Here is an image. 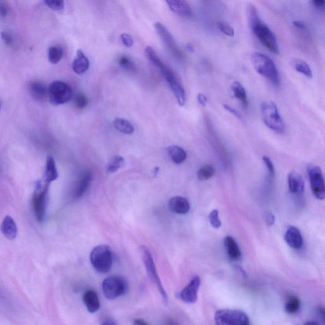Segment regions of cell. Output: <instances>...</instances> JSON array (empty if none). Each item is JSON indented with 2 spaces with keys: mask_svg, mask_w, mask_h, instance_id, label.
I'll use <instances>...</instances> for the list:
<instances>
[{
  "mask_svg": "<svg viewBox=\"0 0 325 325\" xmlns=\"http://www.w3.org/2000/svg\"><path fill=\"white\" fill-rule=\"evenodd\" d=\"M223 108H225L226 110L230 112V113L232 114L233 115L236 116V118H237L238 119H241V114L239 113V112L236 111L235 109L233 108L232 107H231V106L228 105H223Z\"/></svg>",
  "mask_w": 325,
  "mask_h": 325,
  "instance_id": "43",
  "label": "cell"
},
{
  "mask_svg": "<svg viewBox=\"0 0 325 325\" xmlns=\"http://www.w3.org/2000/svg\"><path fill=\"white\" fill-rule=\"evenodd\" d=\"M313 4L314 6L319 8V9H321V8L324 7V1L323 0H314Z\"/></svg>",
  "mask_w": 325,
  "mask_h": 325,
  "instance_id": "45",
  "label": "cell"
},
{
  "mask_svg": "<svg viewBox=\"0 0 325 325\" xmlns=\"http://www.w3.org/2000/svg\"><path fill=\"white\" fill-rule=\"evenodd\" d=\"M140 252H141L142 261L144 262L145 269H146L148 277L151 281L157 286L160 295H162L163 303L166 305L168 302V294L163 287L162 282H161L152 254L149 249L145 246L140 247Z\"/></svg>",
  "mask_w": 325,
  "mask_h": 325,
  "instance_id": "5",
  "label": "cell"
},
{
  "mask_svg": "<svg viewBox=\"0 0 325 325\" xmlns=\"http://www.w3.org/2000/svg\"><path fill=\"white\" fill-rule=\"evenodd\" d=\"M103 325H118V324H117L116 322L114 321L113 319L108 318V319H106V320L104 321Z\"/></svg>",
  "mask_w": 325,
  "mask_h": 325,
  "instance_id": "48",
  "label": "cell"
},
{
  "mask_svg": "<svg viewBox=\"0 0 325 325\" xmlns=\"http://www.w3.org/2000/svg\"><path fill=\"white\" fill-rule=\"evenodd\" d=\"M1 231L4 235L9 240H14L17 235V227L13 218L7 215L1 225Z\"/></svg>",
  "mask_w": 325,
  "mask_h": 325,
  "instance_id": "20",
  "label": "cell"
},
{
  "mask_svg": "<svg viewBox=\"0 0 325 325\" xmlns=\"http://www.w3.org/2000/svg\"><path fill=\"white\" fill-rule=\"evenodd\" d=\"M120 38L123 45L127 48H131L134 45V40L129 34L123 33L120 35Z\"/></svg>",
  "mask_w": 325,
  "mask_h": 325,
  "instance_id": "37",
  "label": "cell"
},
{
  "mask_svg": "<svg viewBox=\"0 0 325 325\" xmlns=\"http://www.w3.org/2000/svg\"><path fill=\"white\" fill-rule=\"evenodd\" d=\"M288 188L292 194L301 195L304 191V181L303 177L297 171H292L288 176Z\"/></svg>",
  "mask_w": 325,
  "mask_h": 325,
  "instance_id": "13",
  "label": "cell"
},
{
  "mask_svg": "<svg viewBox=\"0 0 325 325\" xmlns=\"http://www.w3.org/2000/svg\"><path fill=\"white\" fill-rule=\"evenodd\" d=\"M75 103H76L77 107L80 109H82L86 107L87 105L88 100L83 93H80L77 95L75 98Z\"/></svg>",
  "mask_w": 325,
  "mask_h": 325,
  "instance_id": "36",
  "label": "cell"
},
{
  "mask_svg": "<svg viewBox=\"0 0 325 325\" xmlns=\"http://www.w3.org/2000/svg\"><path fill=\"white\" fill-rule=\"evenodd\" d=\"M247 17L249 27L260 42L271 53L278 54L279 48L277 38L269 28L262 22L256 7L254 5L249 4L247 7Z\"/></svg>",
  "mask_w": 325,
  "mask_h": 325,
  "instance_id": "1",
  "label": "cell"
},
{
  "mask_svg": "<svg viewBox=\"0 0 325 325\" xmlns=\"http://www.w3.org/2000/svg\"><path fill=\"white\" fill-rule=\"evenodd\" d=\"M263 162L266 165L267 171H268L269 174L271 178H274L275 176L274 166L273 165V163L270 158L267 157H264L262 158Z\"/></svg>",
  "mask_w": 325,
  "mask_h": 325,
  "instance_id": "38",
  "label": "cell"
},
{
  "mask_svg": "<svg viewBox=\"0 0 325 325\" xmlns=\"http://www.w3.org/2000/svg\"><path fill=\"white\" fill-rule=\"evenodd\" d=\"M49 184H46L42 189L40 186H38L37 190L34 195L33 199V207L35 215L39 222H42L45 218L46 202L48 192Z\"/></svg>",
  "mask_w": 325,
  "mask_h": 325,
  "instance_id": "10",
  "label": "cell"
},
{
  "mask_svg": "<svg viewBox=\"0 0 325 325\" xmlns=\"http://www.w3.org/2000/svg\"><path fill=\"white\" fill-rule=\"evenodd\" d=\"M215 170L214 166L210 165L203 166L197 172V177L199 180L205 181L211 179L215 175Z\"/></svg>",
  "mask_w": 325,
  "mask_h": 325,
  "instance_id": "27",
  "label": "cell"
},
{
  "mask_svg": "<svg viewBox=\"0 0 325 325\" xmlns=\"http://www.w3.org/2000/svg\"><path fill=\"white\" fill-rule=\"evenodd\" d=\"M209 220L213 228L218 229L220 228L222 223L219 218V213L218 210H212L209 215Z\"/></svg>",
  "mask_w": 325,
  "mask_h": 325,
  "instance_id": "33",
  "label": "cell"
},
{
  "mask_svg": "<svg viewBox=\"0 0 325 325\" xmlns=\"http://www.w3.org/2000/svg\"><path fill=\"white\" fill-rule=\"evenodd\" d=\"M128 289V283L124 278L119 276H111L103 281V293L108 300H115L126 294Z\"/></svg>",
  "mask_w": 325,
  "mask_h": 325,
  "instance_id": "6",
  "label": "cell"
},
{
  "mask_svg": "<svg viewBox=\"0 0 325 325\" xmlns=\"http://www.w3.org/2000/svg\"><path fill=\"white\" fill-rule=\"evenodd\" d=\"M262 120L272 131L278 134L285 132V127L277 105L273 101H265L261 106Z\"/></svg>",
  "mask_w": 325,
  "mask_h": 325,
  "instance_id": "3",
  "label": "cell"
},
{
  "mask_svg": "<svg viewBox=\"0 0 325 325\" xmlns=\"http://www.w3.org/2000/svg\"><path fill=\"white\" fill-rule=\"evenodd\" d=\"M217 27L221 32L228 36H234L235 35V30L227 23L219 21L217 22Z\"/></svg>",
  "mask_w": 325,
  "mask_h": 325,
  "instance_id": "35",
  "label": "cell"
},
{
  "mask_svg": "<svg viewBox=\"0 0 325 325\" xmlns=\"http://www.w3.org/2000/svg\"><path fill=\"white\" fill-rule=\"evenodd\" d=\"M170 9L177 14L184 17H191L192 13L188 3L182 0H170L166 2Z\"/></svg>",
  "mask_w": 325,
  "mask_h": 325,
  "instance_id": "17",
  "label": "cell"
},
{
  "mask_svg": "<svg viewBox=\"0 0 325 325\" xmlns=\"http://www.w3.org/2000/svg\"><path fill=\"white\" fill-rule=\"evenodd\" d=\"M124 159L120 156H115L109 162L107 170L109 173H114L118 171L119 168L124 165Z\"/></svg>",
  "mask_w": 325,
  "mask_h": 325,
  "instance_id": "31",
  "label": "cell"
},
{
  "mask_svg": "<svg viewBox=\"0 0 325 325\" xmlns=\"http://www.w3.org/2000/svg\"><path fill=\"white\" fill-rule=\"evenodd\" d=\"M59 173L57 171L56 162L52 157H48L46 160L45 179L46 184H50L52 182L55 181L58 178Z\"/></svg>",
  "mask_w": 325,
  "mask_h": 325,
  "instance_id": "23",
  "label": "cell"
},
{
  "mask_svg": "<svg viewBox=\"0 0 325 325\" xmlns=\"http://www.w3.org/2000/svg\"><path fill=\"white\" fill-rule=\"evenodd\" d=\"M133 325H148L146 322L142 319H136L133 322Z\"/></svg>",
  "mask_w": 325,
  "mask_h": 325,
  "instance_id": "47",
  "label": "cell"
},
{
  "mask_svg": "<svg viewBox=\"0 0 325 325\" xmlns=\"http://www.w3.org/2000/svg\"><path fill=\"white\" fill-rule=\"evenodd\" d=\"M264 219L267 226H272L275 222V216L271 212L266 211L264 212Z\"/></svg>",
  "mask_w": 325,
  "mask_h": 325,
  "instance_id": "39",
  "label": "cell"
},
{
  "mask_svg": "<svg viewBox=\"0 0 325 325\" xmlns=\"http://www.w3.org/2000/svg\"><path fill=\"white\" fill-rule=\"evenodd\" d=\"M48 91L49 101L54 106L64 105L71 99V88L67 83L64 82H53L49 85Z\"/></svg>",
  "mask_w": 325,
  "mask_h": 325,
  "instance_id": "8",
  "label": "cell"
},
{
  "mask_svg": "<svg viewBox=\"0 0 325 325\" xmlns=\"http://www.w3.org/2000/svg\"><path fill=\"white\" fill-rule=\"evenodd\" d=\"M301 302L297 297L292 296L288 298L285 304V311L288 314H293L297 313L300 309Z\"/></svg>",
  "mask_w": 325,
  "mask_h": 325,
  "instance_id": "30",
  "label": "cell"
},
{
  "mask_svg": "<svg viewBox=\"0 0 325 325\" xmlns=\"http://www.w3.org/2000/svg\"><path fill=\"white\" fill-rule=\"evenodd\" d=\"M63 56V51L59 46H51L48 50V60L51 63L56 64L59 62Z\"/></svg>",
  "mask_w": 325,
  "mask_h": 325,
  "instance_id": "29",
  "label": "cell"
},
{
  "mask_svg": "<svg viewBox=\"0 0 325 325\" xmlns=\"http://www.w3.org/2000/svg\"><path fill=\"white\" fill-rule=\"evenodd\" d=\"M169 209L176 214L184 215L189 211V203L186 198L181 196L171 197L168 203Z\"/></svg>",
  "mask_w": 325,
  "mask_h": 325,
  "instance_id": "16",
  "label": "cell"
},
{
  "mask_svg": "<svg viewBox=\"0 0 325 325\" xmlns=\"http://www.w3.org/2000/svg\"><path fill=\"white\" fill-rule=\"evenodd\" d=\"M113 126L117 131L122 134L131 135L134 133V126L126 119L116 118L113 121Z\"/></svg>",
  "mask_w": 325,
  "mask_h": 325,
  "instance_id": "26",
  "label": "cell"
},
{
  "mask_svg": "<svg viewBox=\"0 0 325 325\" xmlns=\"http://www.w3.org/2000/svg\"><path fill=\"white\" fill-rule=\"evenodd\" d=\"M163 325H179L176 321L172 319H166Z\"/></svg>",
  "mask_w": 325,
  "mask_h": 325,
  "instance_id": "46",
  "label": "cell"
},
{
  "mask_svg": "<svg viewBox=\"0 0 325 325\" xmlns=\"http://www.w3.org/2000/svg\"><path fill=\"white\" fill-rule=\"evenodd\" d=\"M294 68L298 72H300L306 77L311 79L313 77V72L309 65L303 60H297L295 61Z\"/></svg>",
  "mask_w": 325,
  "mask_h": 325,
  "instance_id": "28",
  "label": "cell"
},
{
  "mask_svg": "<svg viewBox=\"0 0 325 325\" xmlns=\"http://www.w3.org/2000/svg\"><path fill=\"white\" fill-rule=\"evenodd\" d=\"M1 37L4 42L8 46H12L14 43V38L7 32H2L1 33Z\"/></svg>",
  "mask_w": 325,
  "mask_h": 325,
  "instance_id": "40",
  "label": "cell"
},
{
  "mask_svg": "<svg viewBox=\"0 0 325 325\" xmlns=\"http://www.w3.org/2000/svg\"><path fill=\"white\" fill-rule=\"evenodd\" d=\"M251 61L254 69L261 76L269 80L272 84L278 85L280 76L274 62L264 54L255 53L252 55Z\"/></svg>",
  "mask_w": 325,
  "mask_h": 325,
  "instance_id": "2",
  "label": "cell"
},
{
  "mask_svg": "<svg viewBox=\"0 0 325 325\" xmlns=\"http://www.w3.org/2000/svg\"><path fill=\"white\" fill-rule=\"evenodd\" d=\"M167 152L171 160L176 164H181L186 160L185 150L178 145H171L167 148Z\"/></svg>",
  "mask_w": 325,
  "mask_h": 325,
  "instance_id": "25",
  "label": "cell"
},
{
  "mask_svg": "<svg viewBox=\"0 0 325 325\" xmlns=\"http://www.w3.org/2000/svg\"><path fill=\"white\" fill-rule=\"evenodd\" d=\"M226 252L228 256L233 261H238L241 257L240 247L235 239L230 236H226L223 240Z\"/></svg>",
  "mask_w": 325,
  "mask_h": 325,
  "instance_id": "21",
  "label": "cell"
},
{
  "mask_svg": "<svg viewBox=\"0 0 325 325\" xmlns=\"http://www.w3.org/2000/svg\"><path fill=\"white\" fill-rule=\"evenodd\" d=\"M186 48L187 49V51H189V53H194L195 51L193 44L191 43H188V44H187L186 46Z\"/></svg>",
  "mask_w": 325,
  "mask_h": 325,
  "instance_id": "49",
  "label": "cell"
},
{
  "mask_svg": "<svg viewBox=\"0 0 325 325\" xmlns=\"http://www.w3.org/2000/svg\"><path fill=\"white\" fill-rule=\"evenodd\" d=\"M9 7L4 2H0V18L4 19L7 16Z\"/></svg>",
  "mask_w": 325,
  "mask_h": 325,
  "instance_id": "41",
  "label": "cell"
},
{
  "mask_svg": "<svg viewBox=\"0 0 325 325\" xmlns=\"http://www.w3.org/2000/svg\"><path fill=\"white\" fill-rule=\"evenodd\" d=\"M293 24L296 28L301 29V30H304V29L306 28L305 23L303 21H301V20H294V21L293 22Z\"/></svg>",
  "mask_w": 325,
  "mask_h": 325,
  "instance_id": "44",
  "label": "cell"
},
{
  "mask_svg": "<svg viewBox=\"0 0 325 325\" xmlns=\"http://www.w3.org/2000/svg\"><path fill=\"white\" fill-rule=\"evenodd\" d=\"M119 64L121 67L129 71H132L135 69V65L134 62L131 61V59L126 56H123L119 57Z\"/></svg>",
  "mask_w": 325,
  "mask_h": 325,
  "instance_id": "34",
  "label": "cell"
},
{
  "mask_svg": "<svg viewBox=\"0 0 325 325\" xmlns=\"http://www.w3.org/2000/svg\"><path fill=\"white\" fill-rule=\"evenodd\" d=\"M90 259L93 268L101 274L108 272L113 266V254L108 246L95 247L91 252Z\"/></svg>",
  "mask_w": 325,
  "mask_h": 325,
  "instance_id": "4",
  "label": "cell"
},
{
  "mask_svg": "<svg viewBox=\"0 0 325 325\" xmlns=\"http://www.w3.org/2000/svg\"><path fill=\"white\" fill-rule=\"evenodd\" d=\"M231 87L234 95L238 100L240 101L243 108H248V98H247L246 90L244 89L243 86L240 82L235 81L231 84Z\"/></svg>",
  "mask_w": 325,
  "mask_h": 325,
  "instance_id": "24",
  "label": "cell"
},
{
  "mask_svg": "<svg viewBox=\"0 0 325 325\" xmlns=\"http://www.w3.org/2000/svg\"><path fill=\"white\" fill-rule=\"evenodd\" d=\"M286 242L290 247L294 249H299L303 246V238L301 231L293 226H290L286 231L285 235Z\"/></svg>",
  "mask_w": 325,
  "mask_h": 325,
  "instance_id": "15",
  "label": "cell"
},
{
  "mask_svg": "<svg viewBox=\"0 0 325 325\" xmlns=\"http://www.w3.org/2000/svg\"><path fill=\"white\" fill-rule=\"evenodd\" d=\"M83 301L87 310L91 313H94L100 309L99 298L94 290H87L83 295Z\"/></svg>",
  "mask_w": 325,
  "mask_h": 325,
  "instance_id": "18",
  "label": "cell"
},
{
  "mask_svg": "<svg viewBox=\"0 0 325 325\" xmlns=\"http://www.w3.org/2000/svg\"><path fill=\"white\" fill-rule=\"evenodd\" d=\"M155 28L158 35L162 38L163 42L165 43L169 51L172 53L174 56L181 57H182V53L178 47L176 42L175 39L173 38L172 35L169 32L166 28L160 22H157L155 24Z\"/></svg>",
  "mask_w": 325,
  "mask_h": 325,
  "instance_id": "12",
  "label": "cell"
},
{
  "mask_svg": "<svg viewBox=\"0 0 325 325\" xmlns=\"http://www.w3.org/2000/svg\"><path fill=\"white\" fill-rule=\"evenodd\" d=\"M307 172L310 181L312 192L317 199L323 200L325 197V189L323 174L318 166L309 165Z\"/></svg>",
  "mask_w": 325,
  "mask_h": 325,
  "instance_id": "9",
  "label": "cell"
},
{
  "mask_svg": "<svg viewBox=\"0 0 325 325\" xmlns=\"http://www.w3.org/2000/svg\"><path fill=\"white\" fill-rule=\"evenodd\" d=\"M46 6L54 11H60L64 9V2L62 0H46L45 1Z\"/></svg>",
  "mask_w": 325,
  "mask_h": 325,
  "instance_id": "32",
  "label": "cell"
},
{
  "mask_svg": "<svg viewBox=\"0 0 325 325\" xmlns=\"http://www.w3.org/2000/svg\"><path fill=\"white\" fill-rule=\"evenodd\" d=\"M90 62L82 50H79L77 53V58L72 62V68L77 74H84L89 68Z\"/></svg>",
  "mask_w": 325,
  "mask_h": 325,
  "instance_id": "19",
  "label": "cell"
},
{
  "mask_svg": "<svg viewBox=\"0 0 325 325\" xmlns=\"http://www.w3.org/2000/svg\"><path fill=\"white\" fill-rule=\"evenodd\" d=\"M29 88H30L31 97L38 102H44L48 97V88L43 82L40 81L31 82Z\"/></svg>",
  "mask_w": 325,
  "mask_h": 325,
  "instance_id": "14",
  "label": "cell"
},
{
  "mask_svg": "<svg viewBox=\"0 0 325 325\" xmlns=\"http://www.w3.org/2000/svg\"><path fill=\"white\" fill-rule=\"evenodd\" d=\"M216 325H251L248 316L237 309H221L215 314Z\"/></svg>",
  "mask_w": 325,
  "mask_h": 325,
  "instance_id": "7",
  "label": "cell"
},
{
  "mask_svg": "<svg viewBox=\"0 0 325 325\" xmlns=\"http://www.w3.org/2000/svg\"><path fill=\"white\" fill-rule=\"evenodd\" d=\"M91 180H92V173L90 171H86L83 174L80 180L76 183L74 189L73 196L75 198L79 199L83 196V195L87 191Z\"/></svg>",
  "mask_w": 325,
  "mask_h": 325,
  "instance_id": "22",
  "label": "cell"
},
{
  "mask_svg": "<svg viewBox=\"0 0 325 325\" xmlns=\"http://www.w3.org/2000/svg\"><path fill=\"white\" fill-rule=\"evenodd\" d=\"M304 325H319V324L315 321H309L307 322V323L304 324Z\"/></svg>",
  "mask_w": 325,
  "mask_h": 325,
  "instance_id": "50",
  "label": "cell"
},
{
  "mask_svg": "<svg viewBox=\"0 0 325 325\" xmlns=\"http://www.w3.org/2000/svg\"><path fill=\"white\" fill-rule=\"evenodd\" d=\"M197 102H198L199 105L203 106V107H205V106H207L208 100L206 96H205L204 93H198V95L197 96Z\"/></svg>",
  "mask_w": 325,
  "mask_h": 325,
  "instance_id": "42",
  "label": "cell"
},
{
  "mask_svg": "<svg viewBox=\"0 0 325 325\" xmlns=\"http://www.w3.org/2000/svg\"><path fill=\"white\" fill-rule=\"evenodd\" d=\"M200 285H201V279L198 276H195L192 278L189 284L179 293V297L186 303H196Z\"/></svg>",
  "mask_w": 325,
  "mask_h": 325,
  "instance_id": "11",
  "label": "cell"
}]
</instances>
